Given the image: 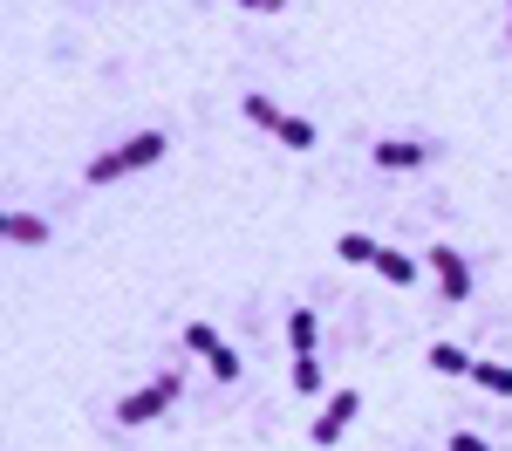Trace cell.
Masks as SVG:
<instances>
[{"mask_svg": "<svg viewBox=\"0 0 512 451\" xmlns=\"http://www.w3.org/2000/svg\"><path fill=\"white\" fill-rule=\"evenodd\" d=\"M164 144H171L164 130H137L130 144H117V151H96V158L82 164V178H89V185H117L123 171H144V164H158V158H164Z\"/></svg>", "mask_w": 512, "mask_h": 451, "instance_id": "cell-1", "label": "cell"}, {"mask_svg": "<svg viewBox=\"0 0 512 451\" xmlns=\"http://www.w3.org/2000/svg\"><path fill=\"white\" fill-rule=\"evenodd\" d=\"M178 390H185V369H164V376H151L144 390H130V397L117 404V424H130V431H137V424L164 417V410L178 404Z\"/></svg>", "mask_w": 512, "mask_h": 451, "instance_id": "cell-2", "label": "cell"}, {"mask_svg": "<svg viewBox=\"0 0 512 451\" xmlns=\"http://www.w3.org/2000/svg\"><path fill=\"white\" fill-rule=\"evenodd\" d=\"M424 260H431L444 301H451V308H465V294H472V267H465V253H458V246H431Z\"/></svg>", "mask_w": 512, "mask_h": 451, "instance_id": "cell-3", "label": "cell"}, {"mask_svg": "<svg viewBox=\"0 0 512 451\" xmlns=\"http://www.w3.org/2000/svg\"><path fill=\"white\" fill-rule=\"evenodd\" d=\"M355 410H362V397H355V390H335V397L321 404V417H315V445H335V438L355 424Z\"/></svg>", "mask_w": 512, "mask_h": 451, "instance_id": "cell-4", "label": "cell"}, {"mask_svg": "<svg viewBox=\"0 0 512 451\" xmlns=\"http://www.w3.org/2000/svg\"><path fill=\"white\" fill-rule=\"evenodd\" d=\"M424 158H431V144H410V137H383L376 144V164L383 171H417Z\"/></svg>", "mask_w": 512, "mask_h": 451, "instance_id": "cell-5", "label": "cell"}, {"mask_svg": "<svg viewBox=\"0 0 512 451\" xmlns=\"http://www.w3.org/2000/svg\"><path fill=\"white\" fill-rule=\"evenodd\" d=\"M239 110H246V123H260V130H280V123H287V110H280L274 96H260V89H246Z\"/></svg>", "mask_w": 512, "mask_h": 451, "instance_id": "cell-6", "label": "cell"}, {"mask_svg": "<svg viewBox=\"0 0 512 451\" xmlns=\"http://www.w3.org/2000/svg\"><path fill=\"white\" fill-rule=\"evenodd\" d=\"M7 240L14 246H48V219H41V212H7Z\"/></svg>", "mask_w": 512, "mask_h": 451, "instance_id": "cell-7", "label": "cell"}, {"mask_svg": "<svg viewBox=\"0 0 512 451\" xmlns=\"http://www.w3.org/2000/svg\"><path fill=\"white\" fill-rule=\"evenodd\" d=\"M376 274H383L390 287H417V260L396 253V246H383V253H376Z\"/></svg>", "mask_w": 512, "mask_h": 451, "instance_id": "cell-8", "label": "cell"}, {"mask_svg": "<svg viewBox=\"0 0 512 451\" xmlns=\"http://www.w3.org/2000/svg\"><path fill=\"white\" fill-rule=\"evenodd\" d=\"M315 335H321L315 308H294V315H287V342H294V356H315Z\"/></svg>", "mask_w": 512, "mask_h": 451, "instance_id": "cell-9", "label": "cell"}, {"mask_svg": "<svg viewBox=\"0 0 512 451\" xmlns=\"http://www.w3.org/2000/svg\"><path fill=\"white\" fill-rule=\"evenodd\" d=\"M431 369L437 376H472V356L458 342H431Z\"/></svg>", "mask_w": 512, "mask_h": 451, "instance_id": "cell-10", "label": "cell"}, {"mask_svg": "<svg viewBox=\"0 0 512 451\" xmlns=\"http://www.w3.org/2000/svg\"><path fill=\"white\" fill-rule=\"evenodd\" d=\"M335 253H342L349 267H376V253H383V246L369 240V233H342V240H335Z\"/></svg>", "mask_w": 512, "mask_h": 451, "instance_id": "cell-11", "label": "cell"}, {"mask_svg": "<svg viewBox=\"0 0 512 451\" xmlns=\"http://www.w3.org/2000/svg\"><path fill=\"white\" fill-rule=\"evenodd\" d=\"M472 383L492 397H512V363H472Z\"/></svg>", "mask_w": 512, "mask_h": 451, "instance_id": "cell-12", "label": "cell"}, {"mask_svg": "<svg viewBox=\"0 0 512 451\" xmlns=\"http://www.w3.org/2000/svg\"><path fill=\"white\" fill-rule=\"evenodd\" d=\"M219 342H226V335H219L212 322H185V349H192V356H212Z\"/></svg>", "mask_w": 512, "mask_h": 451, "instance_id": "cell-13", "label": "cell"}, {"mask_svg": "<svg viewBox=\"0 0 512 451\" xmlns=\"http://www.w3.org/2000/svg\"><path fill=\"white\" fill-rule=\"evenodd\" d=\"M274 137L287 144V151H308V144H315V123H308V117H287V123L274 130Z\"/></svg>", "mask_w": 512, "mask_h": 451, "instance_id": "cell-14", "label": "cell"}, {"mask_svg": "<svg viewBox=\"0 0 512 451\" xmlns=\"http://www.w3.org/2000/svg\"><path fill=\"white\" fill-rule=\"evenodd\" d=\"M287 376H294V390H301V397H315V390H321V363H315V356H294Z\"/></svg>", "mask_w": 512, "mask_h": 451, "instance_id": "cell-15", "label": "cell"}, {"mask_svg": "<svg viewBox=\"0 0 512 451\" xmlns=\"http://www.w3.org/2000/svg\"><path fill=\"white\" fill-rule=\"evenodd\" d=\"M205 369H212V376H226V383H233V376H239V349H233V342H219V349H212V356H205Z\"/></svg>", "mask_w": 512, "mask_h": 451, "instance_id": "cell-16", "label": "cell"}, {"mask_svg": "<svg viewBox=\"0 0 512 451\" xmlns=\"http://www.w3.org/2000/svg\"><path fill=\"white\" fill-rule=\"evenodd\" d=\"M451 451H492V445H485L478 431H451Z\"/></svg>", "mask_w": 512, "mask_h": 451, "instance_id": "cell-17", "label": "cell"}, {"mask_svg": "<svg viewBox=\"0 0 512 451\" xmlns=\"http://www.w3.org/2000/svg\"><path fill=\"white\" fill-rule=\"evenodd\" d=\"M246 14H280V0H239Z\"/></svg>", "mask_w": 512, "mask_h": 451, "instance_id": "cell-18", "label": "cell"}, {"mask_svg": "<svg viewBox=\"0 0 512 451\" xmlns=\"http://www.w3.org/2000/svg\"><path fill=\"white\" fill-rule=\"evenodd\" d=\"M506 41H512V35H506Z\"/></svg>", "mask_w": 512, "mask_h": 451, "instance_id": "cell-19", "label": "cell"}]
</instances>
